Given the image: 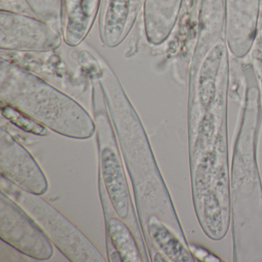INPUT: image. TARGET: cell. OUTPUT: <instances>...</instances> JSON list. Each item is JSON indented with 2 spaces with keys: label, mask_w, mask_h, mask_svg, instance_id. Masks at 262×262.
<instances>
[{
  "label": "cell",
  "mask_w": 262,
  "mask_h": 262,
  "mask_svg": "<svg viewBox=\"0 0 262 262\" xmlns=\"http://www.w3.org/2000/svg\"><path fill=\"white\" fill-rule=\"evenodd\" d=\"M0 171L17 188L37 195L45 194L49 182L36 159L7 130L0 131Z\"/></svg>",
  "instance_id": "7"
},
{
  "label": "cell",
  "mask_w": 262,
  "mask_h": 262,
  "mask_svg": "<svg viewBox=\"0 0 262 262\" xmlns=\"http://www.w3.org/2000/svg\"><path fill=\"white\" fill-rule=\"evenodd\" d=\"M1 188L30 214L53 245L70 261H105L103 255L85 234L42 195L27 192L3 177Z\"/></svg>",
  "instance_id": "3"
},
{
  "label": "cell",
  "mask_w": 262,
  "mask_h": 262,
  "mask_svg": "<svg viewBox=\"0 0 262 262\" xmlns=\"http://www.w3.org/2000/svg\"><path fill=\"white\" fill-rule=\"evenodd\" d=\"M106 227L119 261L141 262L143 260L134 236L122 219L112 217L107 222Z\"/></svg>",
  "instance_id": "8"
},
{
  "label": "cell",
  "mask_w": 262,
  "mask_h": 262,
  "mask_svg": "<svg viewBox=\"0 0 262 262\" xmlns=\"http://www.w3.org/2000/svg\"><path fill=\"white\" fill-rule=\"evenodd\" d=\"M0 237L13 248L37 260L53 256V243L36 221L10 196L1 191Z\"/></svg>",
  "instance_id": "5"
},
{
  "label": "cell",
  "mask_w": 262,
  "mask_h": 262,
  "mask_svg": "<svg viewBox=\"0 0 262 262\" xmlns=\"http://www.w3.org/2000/svg\"><path fill=\"white\" fill-rule=\"evenodd\" d=\"M107 108L117 135L119 146L130 173L140 211L148 205L154 191L156 165L148 137L134 107L127 97L116 73L101 79Z\"/></svg>",
  "instance_id": "2"
},
{
  "label": "cell",
  "mask_w": 262,
  "mask_h": 262,
  "mask_svg": "<svg viewBox=\"0 0 262 262\" xmlns=\"http://www.w3.org/2000/svg\"><path fill=\"white\" fill-rule=\"evenodd\" d=\"M62 37L57 30L32 18L2 11L0 49L18 52H50L57 50Z\"/></svg>",
  "instance_id": "6"
},
{
  "label": "cell",
  "mask_w": 262,
  "mask_h": 262,
  "mask_svg": "<svg viewBox=\"0 0 262 262\" xmlns=\"http://www.w3.org/2000/svg\"><path fill=\"white\" fill-rule=\"evenodd\" d=\"M95 123L97 130L99 158L105 190L118 217L125 220L129 215L130 195L123 165L117 148L114 127L103 93H93Z\"/></svg>",
  "instance_id": "4"
},
{
  "label": "cell",
  "mask_w": 262,
  "mask_h": 262,
  "mask_svg": "<svg viewBox=\"0 0 262 262\" xmlns=\"http://www.w3.org/2000/svg\"><path fill=\"white\" fill-rule=\"evenodd\" d=\"M1 103L3 116L21 129L38 136H47L48 134L47 128L43 125L38 123L14 107L4 102Z\"/></svg>",
  "instance_id": "9"
},
{
  "label": "cell",
  "mask_w": 262,
  "mask_h": 262,
  "mask_svg": "<svg viewBox=\"0 0 262 262\" xmlns=\"http://www.w3.org/2000/svg\"><path fill=\"white\" fill-rule=\"evenodd\" d=\"M0 99L61 136L88 139L96 133L95 121L79 102L4 58L0 62Z\"/></svg>",
  "instance_id": "1"
}]
</instances>
